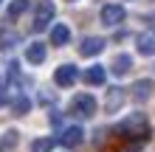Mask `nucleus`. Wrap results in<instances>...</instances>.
Returning a JSON list of instances; mask_svg holds the SVG:
<instances>
[{
	"label": "nucleus",
	"instance_id": "obj_1",
	"mask_svg": "<svg viewBox=\"0 0 155 152\" xmlns=\"http://www.w3.org/2000/svg\"><path fill=\"white\" fill-rule=\"evenodd\" d=\"M147 115L144 113H130L127 118L118 124V132H121L124 138H144L147 135Z\"/></svg>",
	"mask_w": 155,
	"mask_h": 152
},
{
	"label": "nucleus",
	"instance_id": "obj_2",
	"mask_svg": "<svg viewBox=\"0 0 155 152\" xmlns=\"http://www.w3.org/2000/svg\"><path fill=\"white\" fill-rule=\"evenodd\" d=\"M71 113H74L76 118H82V121L93 118L96 115V99L90 93H76L74 99H71Z\"/></svg>",
	"mask_w": 155,
	"mask_h": 152
},
{
	"label": "nucleus",
	"instance_id": "obj_3",
	"mask_svg": "<svg viewBox=\"0 0 155 152\" xmlns=\"http://www.w3.org/2000/svg\"><path fill=\"white\" fill-rule=\"evenodd\" d=\"M54 3L51 0H40V6H37V11H34V23H31V31H45L51 25L54 20Z\"/></svg>",
	"mask_w": 155,
	"mask_h": 152
},
{
	"label": "nucleus",
	"instance_id": "obj_4",
	"mask_svg": "<svg viewBox=\"0 0 155 152\" xmlns=\"http://www.w3.org/2000/svg\"><path fill=\"white\" fill-rule=\"evenodd\" d=\"M124 6H118V3H107L102 6V11H99V20H102V25H107V28H113V25H121L124 23Z\"/></svg>",
	"mask_w": 155,
	"mask_h": 152
},
{
	"label": "nucleus",
	"instance_id": "obj_5",
	"mask_svg": "<svg viewBox=\"0 0 155 152\" xmlns=\"http://www.w3.org/2000/svg\"><path fill=\"white\" fill-rule=\"evenodd\" d=\"M76 79H79V70H76V65H71V62H65V65H59L54 70V85L57 87H74Z\"/></svg>",
	"mask_w": 155,
	"mask_h": 152
},
{
	"label": "nucleus",
	"instance_id": "obj_6",
	"mask_svg": "<svg viewBox=\"0 0 155 152\" xmlns=\"http://www.w3.org/2000/svg\"><path fill=\"white\" fill-rule=\"evenodd\" d=\"M127 99V93H124V87H107V99H104V113L107 115H113L121 110V104Z\"/></svg>",
	"mask_w": 155,
	"mask_h": 152
},
{
	"label": "nucleus",
	"instance_id": "obj_7",
	"mask_svg": "<svg viewBox=\"0 0 155 152\" xmlns=\"http://www.w3.org/2000/svg\"><path fill=\"white\" fill-rule=\"evenodd\" d=\"M82 141H85V130H82L79 124H74V127H65V130H62V135H59V144L65 147V149L79 147Z\"/></svg>",
	"mask_w": 155,
	"mask_h": 152
},
{
	"label": "nucleus",
	"instance_id": "obj_8",
	"mask_svg": "<svg viewBox=\"0 0 155 152\" xmlns=\"http://www.w3.org/2000/svg\"><path fill=\"white\" fill-rule=\"evenodd\" d=\"M104 45H107V42L102 37H85L79 42V53H82V57H99V53L104 51Z\"/></svg>",
	"mask_w": 155,
	"mask_h": 152
},
{
	"label": "nucleus",
	"instance_id": "obj_9",
	"mask_svg": "<svg viewBox=\"0 0 155 152\" xmlns=\"http://www.w3.org/2000/svg\"><path fill=\"white\" fill-rule=\"evenodd\" d=\"M45 53H48L45 42L34 40V42H28V48H25V62H28V65H42V62H45Z\"/></svg>",
	"mask_w": 155,
	"mask_h": 152
},
{
	"label": "nucleus",
	"instance_id": "obj_10",
	"mask_svg": "<svg viewBox=\"0 0 155 152\" xmlns=\"http://www.w3.org/2000/svg\"><path fill=\"white\" fill-rule=\"evenodd\" d=\"M135 48H138L141 57H155V31H144V34H138Z\"/></svg>",
	"mask_w": 155,
	"mask_h": 152
},
{
	"label": "nucleus",
	"instance_id": "obj_11",
	"mask_svg": "<svg viewBox=\"0 0 155 152\" xmlns=\"http://www.w3.org/2000/svg\"><path fill=\"white\" fill-rule=\"evenodd\" d=\"M71 42V28L65 23H57V25H51V45H57V48H62V45H68Z\"/></svg>",
	"mask_w": 155,
	"mask_h": 152
},
{
	"label": "nucleus",
	"instance_id": "obj_12",
	"mask_svg": "<svg viewBox=\"0 0 155 152\" xmlns=\"http://www.w3.org/2000/svg\"><path fill=\"white\" fill-rule=\"evenodd\" d=\"M110 70H113L116 76H127L133 70V57H130V53H118V57L113 59V68Z\"/></svg>",
	"mask_w": 155,
	"mask_h": 152
},
{
	"label": "nucleus",
	"instance_id": "obj_13",
	"mask_svg": "<svg viewBox=\"0 0 155 152\" xmlns=\"http://www.w3.org/2000/svg\"><path fill=\"white\" fill-rule=\"evenodd\" d=\"M104 79H107V70H104L102 65H90V68L85 70V82H87V85L102 87V85H104Z\"/></svg>",
	"mask_w": 155,
	"mask_h": 152
},
{
	"label": "nucleus",
	"instance_id": "obj_14",
	"mask_svg": "<svg viewBox=\"0 0 155 152\" xmlns=\"http://www.w3.org/2000/svg\"><path fill=\"white\" fill-rule=\"evenodd\" d=\"M150 93H152V82L150 79H138V82L133 85V99L135 102H147Z\"/></svg>",
	"mask_w": 155,
	"mask_h": 152
},
{
	"label": "nucleus",
	"instance_id": "obj_15",
	"mask_svg": "<svg viewBox=\"0 0 155 152\" xmlns=\"http://www.w3.org/2000/svg\"><path fill=\"white\" fill-rule=\"evenodd\" d=\"M20 144V130H6V135L0 138V152H8Z\"/></svg>",
	"mask_w": 155,
	"mask_h": 152
},
{
	"label": "nucleus",
	"instance_id": "obj_16",
	"mask_svg": "<svg viewBox=\"0 0 155 152\" xmlns=\"http://www.w3.org/2000/svg\"><path fill=\"white\" fill-rule=\"evenodd\" d=\"M25 11H28V0H12L8 8H6V17L8 20H17V17L25 14Z\"/></svg>",
	"mask_w": 155,
	"mask_h": 152
},
{
	"label": "nucleus",
	"instance_id": "obj_17",
	"mask_svg": "<svg viewBox=\"0 0 155 152\" xmlns=\"http://www.w3.org/2000/svg\"><path fill=\"white\" fill-rule=\"evenodd\" d=\"M28 110H31V99L28 96H14L12 99V113L14 115H25Z\"/></svg>",
	"mask_w": 155,
	"mask_h": 152
},
{
	"label": "nucleus",
	"instance_id": "obj_18",
	"mask_svg": "<svg viewBox=\"0 0 155 152\" xmlns=\"http://www.w3.org/2000/svg\"><path fill=\"white\" fill-rule=\"evenodd\" d=\"M57 141L54 138H34L31 141V152H54Z\"/></svg>",
	"mask_w": 155,
	"mask_h": 152
},
{
	"label": "nucleus",
	"instance_id": "obj_19",
	"mask_svg": "<svg viewBox=\"0 0 155 152\" xmlns=\"http://www.w3.org/2000/svg\"><path fill=\"white\" fill-rule=\"evenodd\" d=\"M17 42H20V34H14V31H6V28H0V45H3V48H14Z\"/></svg>",
	"mask_w": 155,
	"mask_h": 152
},
{
	"label": "nucleus",
	"instance_id": "obj_20",
	"mask_svg": "<svg viewBox=\"0 0 155 152\" xmlns=\"http://www.w3.org/2000/svg\"><path fill=\"white\" fill-rule=\"evenodd\" d=\"M71 3H74V0H71Z\"/></svg>",
	"mask_w": 155,
	"mask_h": 152
},
{
	"label": "nucleus",
	"instance_id": "obj_21",
	"mask_svg": "<svg viewBox=\"0 0 155 152\" xmlns=\"http://www.w3.org/2000/svg\"><path fill=\"white\" fill-rule=\"evenodd\" d=\"M0 3H3V0H0Z\"/></svg>",
	"mask_w": 155,
	"mask_h": 152
}]
</instances>
